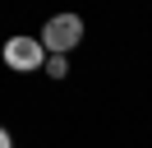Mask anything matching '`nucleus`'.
<instances>
[{"mask_svg": "<svg viewBox=\"0 0 152 148\" xmlns=\"http://www.w3.org/2000/svg\"><path fill=\"white\" fill-rule=\"evenodd\" d=\"M83 37V18L78 14H56V18H46V33H42V46H46L51 56H65L69 46Z\"/></svg>", "mask_w": 152, "mask_h": 148, "instance_id": "obj_1", "label": "nucleus"}, {"mask_svg": "<svg viewBox=\"0 0 152 148\" xmlns=\"http://www.w3.org/2000/svg\"><path fill=\"white\" fill-rule=\"evenodd\" d=\"M5 65H10V70H42V65H46V46L37 42V37H10V42H5Z\"/></svg>", "mask_w": 152, "mask_h": 148, "instance_id": "obj_2", "label": "nucleus"}, {"mask_svg": "<svg viewBox=\"0 0 152 148\" xmlns=\"http://www.w3.org/2000/svg\"><path fill=\"white\" fill-rule=\"evenodd\" d=\"M46 74H51V79H65V74H69L65 56H46Z\"/></svg>", "mask_w": 152, "mask_h": 148, "instance_id": "obj_3", "label": "nucleus"}, {"mask_svg": "<svg viewBox=\"0 0 152 148\" xmlns=\"http://www.w3.org/2000/svg\"><path fill=\"white\" fill-rule=\"evenodd\" d=\"M0 148H14V139H10V130L0 125Z\"/></svg>", "mask_w": 152, "mask_h": 148, "instance_id": "obj_4", "label": "nucleus"}]
</instances>
